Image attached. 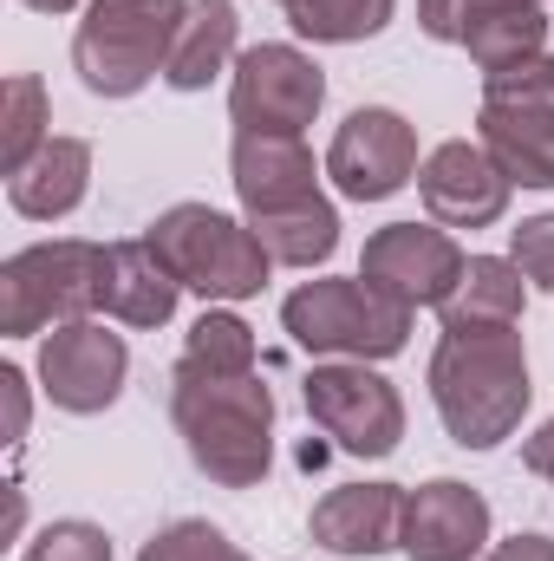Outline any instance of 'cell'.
Segmentation results:
<instances>
[{"label": "cell", "instance_id": "cell-1", "mask_svg": "<svg viewBox=\"0 0 554 561\" xmlns=\"http://www.w3.org/2000/svg\"><path fill=\"white\" fill-rule=\"evenodd\" d=\"M535 386H529V353L522 333H443L430 353V405L450 431V444L463 450H496L503 437H516V424L529 412Z\"/></svg>", "mask_w": 554, "mask_h": 561}, {"label": "cell", "instance_id": "cell-2", "mask_svg": "<svg viewBox=\"0 0 554 561\" xmlns=\"http://www.w3.org/2000/svg\"><path fill=\"white\" fill-rule=\"evenodd\" d=\"M170 412L189 444V463L222 490H255L275 463V392L255 373L209 379L170 373Z\"/></svg>", "mask_w": 554, "mask_h": 561}, {"label": "cell", "instance_id": "cell-3", "mask_svg": "<svg viewBox=\"0 0 554 561\" xmlns=\"http://www.w3.org/2000/svg\"><path fill=\"white\" fill-rule=\"evenodd\" d=\"M183 20H189V0H92L72 33V66L85 92L138 99L150 79H163Z\"/></svg>", "mask_w": 554, "mask_h": 561}, {"label": "cell", "instance_id": "cell-4", "mask_svg": "<svg viewBox=\"0 0 554 561\" xmlns=\"http://www.w3.org/2000/svg\"><path fill=\"white\" fill-rule=\"evenodd\" d=\"M280 327L313 359H366V366L405 353V340H412V313L399 300H385L379 287H366L359 275L300 280L280 300Z\"/></svg>", "mask_w": 554, "mask_h": 561}, {"label": "cell", "instance_id": "cell-5", "mask_svg": "<svg viewBox=\"0 0 554 561\" xmlns=\"http://www.w3.org/2000/svg\"><path fill=\"white\" fill-rule=\"evenodd\" d=\"M157 255L176 268V280L203 300H255L268 287V249L249 222L209 209V203H176L150 222Z\"/></svg>", "mask_w": 554, "mask_h": 561}, {"label": "cell", "instance_id": "cell-6", "mask_svg": "<svg viewBox=\"0 0 554 561\" xmlns=\"http://www.w3.org/2000/svg\"><path fill=\"white\" fill-rule=\"evenodd\" d=\"M99 268H105V249L79 242V236L33 242V249L7 255L0 262V333L26 340V333L66 327V320H92Z\"/></svg>", "mask_w": 554, "mask_h": 561}, {"label": "cell", "instance_id": "cell-7", "mask_svg": "<svg viewBox=\"0 0 554 561\" xmlns=\"http://www.w3.org/2000/svg\"><path fill=\"white\" fill-rule=\"evenodd\" d=\"M476 144L503 163L509 183L554 190V59L549 53L483 79Z\"/></svg>", "mask_w": 554, "mask_h": 561}, {"label": "cell", "instance_id": "cell-8", "mask_svg": "<svg viewBox=\"0 0 554 561\" xmlns=\"http://www.w3.org/2000/svg\"><path fill=\"white\" fill-rule=\"evenodd\" d=\"M307 419L320 424L346 457H392L405 437V399L385 373H372L366 359H326L307 373L300 386Z\"/></svg>", "mask_w": 554, "mask_h": 561}, {"label": "cell", "instance_id": "cell-9", "mask_svg": "<svg viewBox=\"0 0 554 561\" xmlns=\"http://www.w3.org/2000/svg\"><path fill=\"white\" fill-rule=\"evenodd\" d=\"M326 105V72L300 53V46H249L235 59V79H229V118L235 131H255V138H300Z\"/></svg>", "mask_w": 554, "mask_h": 561}, {"label": "cell", "instance_id": "cell-10", "mask_svg": "<svg viewBox=\"0 0 554 561\" xmlns=\"http://www.w3.org/2000/svg\"><path fill=\"white\" fill-rule=\"evenodd\" d=\"M463 268H470V255L457 249V236L443 222H385L379 236H366V255H359V280L379 287L385 300H399L405 313L443 307Z\"/></svg>", "mask_w": 554, "mask_h": 561}, {"label": "cell", "instance_id": "cell-11", "mask_svg": "<svg viewBox=\"0 0 554 561\" xmlns=\"http://www.w3.org/2000/svg\"><path fill=\"white\" fill-rule=\"evenodd\" d=\"M417 131L405 112H392V105H359L333 144H326V176H333V190L339 196H353V203H385V196H399L405 183L417 176Z\"/></svg>", "mask_w": 554, "mask_h": 561}, {"label": "cell", "instance_id": "cell-12", "mask_svg": "<svg viewBox=\"0 0 554 561\" xmlns=\"http://www.w3.org/2000/svg\"><path fill=\"white\" fill-rule=\"evenodd\" d=\"M125 373H131V353L105 320H66L39 340V386L72 419L112 412L125 392Z\"/></svg>", "mask_w": 554, "mask_h": 561}, {"label": "cell", "instance_id": "cell-13", "mask_svg": "<svg viewBox=\"0 0 554 561\" xmlns=\"http://www.w3.org/2000/svg\"><path fill=\"white\" fill-rule=\"evenodd\" d=\"M509 190L516 183L503 176V163L476 138H443L417 163V196H424L430 222H443V229H489V222H503Z\"/></svg>", "mask_w": 554, "mask_h": 561}, {"label": "cell", "instance_id": "cell-14", "mask_svg": "<svg viewBox=\"0 0 554 561\" xmlns=\"http://www.w3.org/2000/svg\"><path fill=\"white\" fill-rule=\"evenodd\" d=\"M399 549L412 561H476L489 556V503L483 490L457 483V477H430L405 490V529Z\"/></svg>", "mask_w": 554, "mask_h": 561}, {"label": "cell", "instance_id": "cell-15", "mask_svg": "<svg viewBox=\"0 0 554 561\" xmlns=\"http://www.w3.org/2000/svg\"><path fill=\"white\" fill-rule=\"evenodd\" d=\"M229 176H235V196L255 216H275V209H300L320 196V163L300 138H255V131H235L229 150Z\"/></svg>", "mask_w": 554, "mask_h": 561}, {"label": "cell", "instance_id": "cell-16", "mask_svg": "<svg viewBox=\"0 0 554 561\" xmlns=\"http://www.w3.org/2000/svg\"><path fill=\"white\" fill-rule=\"evenodd\" d=\"M307 529L333 556H385L405 529V483H339L313 503Z\"/></svg>", "mask_w": 554, "mask_h": 561}, {"label": "cell", "instance_id": "cell-17", "mask_svg": "<svg viewBox=\"0 0 554 561\" xmlns=\"http://www.w3.org/2000/svg\"><path fill=\"white\" fill-rule=\"evenodd\" d=\"M183 300V280L176 268L157 255V242H112L105 249V268H99V307L118 320V327H163Z\"/></svg>", "mask_w": 554, "mask_h": 561}, {"label": "cell", "instance_id": "cell-18", "mask_svg": "<svg viewBox=\"0 0 554 561\" xmlns=\"http://www.w3.org/2000/svg\"><path fill=\"white\" fill-rule=\"evenodd\" d=\"M522 307H529V287L509 255H470L463 280L437 313H443V333H503V327H522Z\"/></svg>", "mask_w": 554, "mask_h": 561}, {"label": "cell", "instance_id": "cell-19", "mask_svg": "<svg viewBox=\"0 0 554 561\" xmlns=\"http://www.w3.org/2000/svg\"><path fill=\"white\" fill-rule=\"evenodd\" d=\"M85 190H92V144L85 138H46V150L20 176H7V203L33 222L72 216L85 203Z\"/></svg>", "mask_w": 554, "mask_h": 561}, {"label": "cell", "instance_id": "cell-20", "mask_svg": "<svg viewBox=\"0 0 554 561\" xmlns=\"http://www.w3.org/2000/svg\"><path fill=\"white\" fill-rule=\"evenodd\" d=\"M235 39H242L235 0H189V20H183V33H176V53H170V66H163V85L203 92L229 59H242Z\"/></svg>", "mask_w": 554, "mask_h": 561}, {"label": "cell", "instance_id": "cell-21", "mask_svg": "<svg viewBox=\"0 0 554 561\" xmlns=\"http://www.w3.org/2000/svg\"><path fill=\"white\" fill-rule=\"evenodd\" d=\"M457 46L483 66V79H489V72H509V66H522V59H542V46H549V13H542V7H483V13L463 20V39H457Z\"/></svg>", "mask_w": 554, "mask_h": 561}, {"label": "cell", "instance_id": "cell-22", "mask_svg": "<svg viewBox=\"0 0 554 561\" xmlns=\"http://www.w3.org/2000/svg\"><path fill=\"white\" fill-rule=\"evenodd\" d=\"M249 229L262 236V249H268L275 268H320V262H333V249H339V209H333L326 196H313V203H300V209L255 216Z\"/></svg>", "mask_w": 554, "mask_h": 561}, {"label": "cell", "instance_id": "cell-23", "mask_svg": "<svg viewBox=\"0 0 554 561\" xmlns=\"http://www.w3.org/2000/svg\"><path fill=\"white\" fill-rule=\"evenodd\" d=\"M176 373H209V379L255 373V327H249L242 313L209 307V313L183 333V359H176Z\"/></svg>", "mask_w": 554, "mask_h": 561}, {"label": "cell", "instance_id": "cell-24", "mask_svg": "<svg viewBox=\"0 0 554 561\" xmlns=\"http://www.w3.org/2000/svg\"><path fill=\"white\" fill-rule=\"evenodd\" d=\"M46 125H53L46 85H39L33 72H13L7 92H0V170H7V176H20V170L46 150V138H53Z\"/></svg>", "mask_w": 554, "mask_h": 561}, {"label": "cell", "instance_id": "cell-25", "mask_svg": "<svg viewBox=\"0 0 554 561\" xmlns=\"http://www.w3.org/2000/svg\"><path fill=\"white\" fill-rule=\"evenodd\" d=\"M392 13H399V0H300V7H287V26L313 46H353V39L385 33Z\"/></svg>", "mask_w": 554, "mask_h": 561}, {"label": "cell", "instance_id": "cell-26", "mask_svg": "<svg viewBox=\"0 0 554 561\" xmlns=\"http://www.w3.org/2000/svg\"><path fill=\"white\" fill-rule=\"evenodd\" d=\"M138 561H249L216 523H170L163 536L143 542Z\"/></svg>", "mask_w": 554, "mask_h": 561}, {"label": "cell", "instance_id": "cell-27", "mask_svg": "<svg viewBox=\"0 0 554 561\" xmlns=\"http://www.w3.org/2000/svg\"><path fill=\"white\" fill-rule=\"evenodd\" d=\"M20 561H112V536H105L99 523L66 516V523H46V529L26 542Z\"/></svg>", "mask_w": 554, "mask_h": 561}, {"label": "cell", "instance_id": "cell-28", "mask_svg": "<svg viewBox=\"0 0 554 561\" xmlns=\"http://www.w3.org/2000/svg\"><path fill=\"white\" fill-rule=\"evenodd\" d=\"M509 262L522 268V280H535L542 294H554V209L529 216L522 229H509Z\"/></svg>", "mask_w": 554, "mask_h": 561}, {"label": "cell", "instance_id": "cell-29", "mask_svg": "<svg viewBox=\"0 0 554 561\" xmlns=\"http://www.w3.org/2000/svg\"><path fill=\"white\" fill-rule=\"evenodd\" d=\"M0 399H7V444L26 437V419H33V399H26V373L20 366H0Z\"/></svg>", "mask_w": 554, "mask_h": 561}, {"label": "cell", "instance_id": "cell-30", "mask_svg": "<svg viewBox=\"0 0 554 561\" xmlns=\"http://www.w3.org/2000/svg\"><path fill=\"white\" fill-rule=\"evenodd\" d=\"M483 561H554V536L522 529V536H509V542H489V556Z\"/></svg>", "mask_w": 554, "mask_h": 561}, {"label": "cell", "instance_id": "cell-31", "mask_svg": "<svg viewBox=\"0 0 554 561\" xmlns=\"http://www.w3.org/2000/svg\"><path fill=\"white\" fill-rule=\"evenodd\" d=\"M522 463H529V470H535V477H542V483L554 490V419L542 424L529 444H522Z\"/></svg>", "mask_w": 554, "mask_h": 561}, {"label": "cell", "instance_id": "cell-32", "mask_svg": "<svg viewBox=\"0 0 554 561\" xmlns=\"http://www.w3.org/2000/svg\"><path fill=\"white\" fill-rule=\"evenodd\" d=\"M20 523H26V490H20V483H7V542L20 536Z\"/></svg>", "mask_w": 554, "mask_h": 561}, {"label": "cell", "instance_id": "cell-33", "mask_svg": "<svg viewBox=\"0 0 554 561\" xmlns=\"http://www.w3.org/2000/svg\"><path fill=\"white\" fill-rule=\"evenodd\" d=\"M483 7H542V0H463V20L483 13Z\"/></svg>", "mask_w": 554, "mask_h": 561}, {"label": "cell", "instance_id": "cell-34", "mask_svg": "<svg viewBox=\"0 0 554 561\" xmlns=\"http://www.w3.org/2000/svg\"><path fill=\"white\" fill-rule=\"evenodd\" d=\"M26 7H33V13H72L79 0H26Z\"/></svg>", "mask_w": 554, "mask_h": 561}, {"label": "cell", "instance_id": "cell-35", "mask_svg": "<svg viewBox=\"0 0 554 561\" xmlns=\"http://www.w3.org/2000/svg\"><path fill=\"white\" fill-rule=\"evenodd\" d=\"M280 7H300V0H280Z\"/></svg>", "mask_w": 554, "mask_h": 561}]
</instances>
